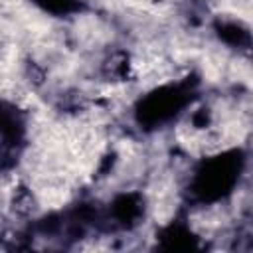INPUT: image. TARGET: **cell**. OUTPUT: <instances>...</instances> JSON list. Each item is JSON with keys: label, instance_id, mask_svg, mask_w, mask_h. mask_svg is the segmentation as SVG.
<instances>
[{"label": "cell", "instance_id": "6da1fadb", "mask_svg": "<svg viewBox=\"0 0 253 253\" xmlns=\"http://www.w3.org/2000/svg\"><path fill=\"white\" fill-rule=\"evenodd\" d=\"M237 170H239V162H235V158H229V160L221 158L219 162L211 164L210 170L202 172L200 176V188L204 196L223 194V190H227L233 184Z\"/></svg>", "mask_w": 253, "mask_h": 253}, {"label": "cell", "instance_id": "7a4b0ae2", "mask_svg": "<svg viewBox=\"0 0 253 253\" xmlns=\"http://www.w3.org/2000/svg\"><path fill=\"white\" fill-rule=\"evenodd\" d=\"M182 107V93L178 89H168L152 95L144 103L142 117L146 121H164L176 113V109Z\"/></svg>", "mask_w": 253, "mask_h": 253}, {"label": "cell", "instance_id": "3957f363", "mask_svg": "<svg viewBox=\"0 0 253 253\" xmlns=\"http://www.w3.org/2000/svg\"><path fill=\"white\" fill-rule=\"evenodd\" d=\"M34 2L40 4L43 10H49L55 14H63V12H69L73 8L71 0H34Z\"/></svg>", "mask_w": 253, "mask_h": 253}]
</instances>
